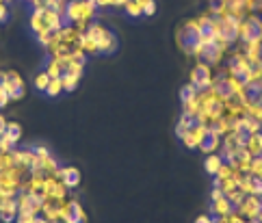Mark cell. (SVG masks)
I'll use <instances>...</instances> for the list:
<instances>
[{
    "mask_svg": "<svg viewBox=\"0 0 262 223\" xmlns=\"http://www.w3.org/2000/svg\"><path fill=\"white\" fill-rule=\"evenodd\" d=\"M97 13V7L93 5V0H70L65 5V11H63V20L65 24H72L76 26L78 30H87V26L93 22Z\"/></svg>",
    "mask_w": 262,
    "mask_h": 223,
    "instance_id": "cell-1",
    "label": "cell"
},
{
    "mask_svg": "<svg viewBox=\"0 0 262 223\" xmlns=\"http://www.w3.org/2000/svg\"><path fill=\"white\" fill-rule=\"evenodd\" d=\"M176 39H178L180 50H184V54H189V57H198V52H200V48H202L198 18L186 20V22L182 24V26L178 28Z\"/></svg>",
    "mask_w": 262,
    "mask_h": 223,
    "instance_id": "cell-2",
    "label": "cell"
},
{
    "mask_svg": "<svg viewBox=\"0 0 262 223\" xmlns=\"http://www.w3.org/2000/svg\"><path fill=\"white\" fill-rule=\"evenodd\" d=\"M85 33L97 44V52H100V54H111V52L117 48V39H115V35H113L106 26H102L100 22H91V24L87 26Z\"/></svg>",
    "mask_w": 262,
    "mask_h": 223,
    "instance_id": "cell-3",
    "label": "cell"
},
{
    "mask_svg": "<svg viewBox=\"0 0 262 223\" xmlns=\"http://www.w3.org/2000/svg\"><path fill=\"white\" fill-rule=\"evenodd\" d=\"M262 42V18L258 13H247L239 24V44Z\"/></svg>",
    "mask_w": 262,
    "mask_h": 223,
    "instance_id": "cell-4",
    "label": "cell"
},
{
    "mask_svg": "<svg viewBox=\"0 0 262 223\" xmlns=\"http://www.w3.org/2000/svg\"><path fill=\"white\" fill-rule=\"evenodd\" d=\"M230 52L227 48L221 44V42H210V44H202V48H200V52H198V63H204V65H208V67H219L221 63H223V59H225V54Z\"/></svg>",
    "mask_w": 262,
    "mask_h": 223,
    "instance_id": "cell-5",
    "label": "cell"
},
{
    "mask_svg": "<svg viewBox=\"0 0 262 223\" xmlns=\"http://www.w3.org/2000/svg\"><path fill=\"white\" fill-rule=\"evenodd\" d=\"M191 85L198 91H208L212 87V67L204 65V63H198L191 69Z\"/></svg>",
    "mask_w": 262,
    "mask_h": 223,
    "instance_id": "cell-6",
    "label": "cell"
},
{
    "mask_svg": "<svg viewBox=\"0 0 262 223\" xmlns=\"http://www.w3.org/2000/svg\"><path fill=\"white\" fill-rule=\"evenodd\" d=\"M61 221L63 223H87V214L76 200H65L61 206Z\"/></svg>",
    "mask_w": 262,
    "mask_h": 223,
    "instance_id": "cell-7",
    "label": "cell"
},
{
    "mask_svg": "<svg viewBox=\"0 0 262 223\" xmlns=\"http://www.w3.org/2000/svg\"><path fill=\"white\" fill-rule=\"evenodd\" d=\"M80 76H83V65L80 63H68L63 69L61 83H63V91H74L80 83Z\"/></svg>",
    "mask_w": 262,
    "mask_h": 223,
    "instance_id": "cell-8",
    "label": "cell"
},
{
    "mask_svg": "<svg viewBox=\"0 0 262 223\" xmlns=\"http://www.w3.org/2000/svg\"><path fill=\"white\" fill-rule=\"evenodd\" d=\"M260 210H262V200L256 195H245V200L241 202L239 208H236V212H239L243 219H258Z\"/></svg>",
    "mask_w": 262,
    "mask_h": 223,
    "instance_id": "cell-9",
    "label": "cell"
},
{
    "mask_svg": "<svg viewBox=\"0 0 262 223\" xmlns=\"http://www.w3.org/2000/svg\"><path fill=\"white\" fill-rule=\"evenodd\" d=\"M5 89H7V93H9L11 100H22V98H24V91H26V87H24V81L20 78L18 71H7Z\"/></svg>",
    "mask_w": 262,
    "mask_h": 223,
    "instance_id": "cell-10",
    "label": "cell"
},
{
    "mask_svg": "<svg viewBox=\"0 0 262 223\" xmlns=\"http://www.w3.org/2000/svg\"><path fill=\"white\" fill-rule=\"evenodd\" d=\"M18 200L15 197H0V221L3 223H11L15 221V217H18Z\"/></svg>",
    "mask_w": 262,
    "mask_h": 223,
    "instance_id": "cell-11",
    "label": "cell"
},
{
    "mask_svg": "<svg viewBox=\"0 0 262 223\" xmlns=\"http://www.w3.org/2000/svg\"><path fill=\"white\" fill-rule=\"evenodd\" d=\"M54 178H59L68 189H74V187L80 184V169H76L74 165L59 167V171L54 173Z\"/></svg>",
    "mask_w": 262,
    "mask_h": 223,
    "instance_id": "cell-12",
    "label": "cell"
},
{
    "mask_svg": "<svg viewBox=\"0 0 262 223\" xmlns=\"http://www.w3.org/2000/svg\"><path fill=\"white\" fill-rule=\"evenodd\" d=\"M221 139L217 132H212L208 126H206V130H204V134H202V141H200V147L198 150H202L204 154H215L217 150L221 147Z\"/></svg>",
    "mask_w": 262,
    "mask_h": 223,
    "instance_id": "cell-13",
    "label": "cell"
},
{
    "mask_svg": "<svg viewBox=\"0 0 262 223\" xmlns=\"http://www.w3.org/2000/svg\"><path fill=\"white\" fill-rule=\"evenodd\" d=\"M234 204L227 200V197H219V200H212V206H210V212L215 214V217H230V214L234 212Z\"/></svg>",
    "mask_w": 262,
    "mask_h": 223,
    "instance_id": "cell-14",
    "label": "cell"
},
{
    "mask_svg": "<svg viewBox=\"0 0 262 223\" xmlns=\"http://www.w3.org/2000/svg\"><path fill=\"white\" fill-rule=\"evenodd\" d=\"M30 30L35 35L39 33H46V22H44V7H37V9H32L30 13Z\"/></svg>",
    "mask_w": 262,
    "mask_h": 223,
    "instance_id": "cell-15",
    "label": "cell"
},
{
    "mask_svg": "<svg viewBox=\"0 0 262 223\" xmlns=\"http://www.w3.org/2000/svg\"><path fill=\"white\" fill-rule=\"evenodd\" d=\"M204 130H206V126H200V128H191L180 141L184 143V147H200V141H202Z\"/></svg>",
    "mask_w": 262,
    "mask_h": 223,
    "instance_id": "cell-16",
    "label": "cell"
},
{
    "mask_svg": "<svg viewBox=\"0 0 262 223\" xmlns=\"http://www.w3.org/2000/svg\"><path fill=\"white\" fill-rule=\"evenodd\" d=\"M3 137L9 139L13 145H18L20 139H22V126H20V124H15V122H9V124H7V130H5Z\"/></svg>",
    "mask_w": 262,
    "mask_h": 223,
    "instance_id": "cell-17",
    "label": "cell"
},
{
    "mask_svg": "<svg viewBox=\"0 0 262 223\" xmlns=\"http://www.w3.org/2000/svg\"><path fill=\"white\" fill-rule=\"evenodd\" d=\"M245 147L249 150L251 156H262V132H253Z\"/></svg>",
    "mask_w": 262,
    "mask_h": 223,
    "instance_id": "cell-18",
    "label": "cell"
},
{
    "mask_svg": "<svg viewBox=\"0 0 262 223\" xmlns=\"http://www.w3.org/2000/svg\"><path fill=\"white\" fill-rule=\"evenodd\" d=\"M204 165H206V171L210 173L212 178H215L219 173V169H221V165H223V161H221L219 154L215 152V154H208V158H206V163H204Z\"/></svg>",
    "mask_w": 262,
    "mask_h": 223,
    "instance_id": "cell-19",
    "label": "cell"
},
{
    "mask_svg": "<svg viewBox=\"0 0 262 223\" xmlns=\"http://www.w3.org/2000/svg\"><path fill=\"white\" fill-rule=\"evenodd\" d=\"M200 95V91L195 89V87L189 83V85H184L182 89H180V100H182V104H186V102H193L195 98Z\"/></svg>",
    "mask_w": 262,
    "mask_h": 223,
    "instance_id": "cell-20",
    "label": "cell"
},
{
    "mask_svg": "<svg viewBox=\"0 0 262 223\" xmlns=\"http://www.w3.org/2000/svg\"><path fill=\"white\" fill-rule=\"evenodd\" d=\"M13 150H11V152H0V171L15 167V152H13Z\"/></svg>",
    "mask_w": 262,
    "mask_h": 223,
    "instance_id": "cell-21",
    "label": "cell"
},
{
    "mask_svg": "<svg viewBox=\"0 0 262 223\" xmlns=\"http://www.w3.org/2000/svg\"><path fill=\"white\" fill-rule=\"evenodd\" d=\"M50 81H52V78L48 76L46 71H42V74H37V76H35V81H32V87H35L37 91L46 93V89H48V85H50Z\"/></svg>",
    "mask_w": 262,
    "mask_h": 223,
    "instance_id": "cell-22",
    "label": "cell"
},
{
    "mask_svg": "<svg viewBox=\"0 0 262 223\" xmlns=\"http://www.w3.org/2000/svg\"><path fill=\"white\" fill-rule=\"evenodd\" d=\"M124 9H126V13L130 15V18H141V15H143L141 5L135 3V0H128V3L124 5Z\"/></svg>",
    "mask_w": 262,
    "mask_h": 223,
    "instance_id": "cell-23",
    "label": "cell"
},
{
    "mask_svg": "<svg viewBox=\"0 0 262 223\" xmlns=\"http://www.w3.org/2000/svg\"><path fill=\"white\" fill-rule=\"evenodd\" d=\"M249 176H253V178H262V156H253L251 167H249Z\"/></svg>",
    "mask_w": 262,
    "mask_h": 223,
    "instance_id": "cell-24",
    "label": "cell"
},
{
    "mask_svg": "<svg viewBox=\"0 0 262 223\" xmlns=\"http://www.w3.org/2000/svg\"><path fill=\"white\" fill-rule=\"evenodd\" d=\"M63 91V83H61V78H52L50 85H48V89H46V95H59Z\"/></svg>",
    "mask_w": 262,
    "mask_h": 223,
    "instance_id": "cell-25",
    "label": "cell"
},
{
    "mask_svg": "<svg viewBox=\"0 0 262 223\" xmlns=\"http://www.w3.org/2000/svg\"><path fill=\"white\" fill-rule=\"evenodd\" d=\"M128 0H93L97 9H106V7H124Z\"/></svg>",
    "mask_w": 262,
    "mask_h": 223,
    "instance_id": "cell-26",
    "label": "cell"
},
{
    "mask_svg": "<svg viewBox=\"0 0 262 223\" xmlns=\"http://www.w3.org/2000/svg\"><path fill=\"white\" fill-rule=\"evenodd\" d=\"M135 3L141 5L143 15H154L156 13V3H154V0H135Z\"/></svg>",
    "mask_w": 262,
    "mask_h": 223,
    "instance_id": "cell-27",
    "label": "cell"
},
{
    "mask_svg": "<svg viewBox=\"0 0 262 223\" xmlns=\"http://www.w3.org/2000/svg\"><path fill=\"white\" fill-rule=\"evenodd\" d=\"M39 214H32V212H18L15 217V223H37Z\"/></svg>",
    "mask_w": 262,
    "mask_h": 223,
    "instance_id": "cell-28",
    "label": "cell"
},
{
    "mask_svg": "<svg viewBox=\"0 0 262 223\" xmlns=\"http://www.w3.org/2000/svg\"><path fill=\"white\" fill-rule=\"evenodd\" d=\"M11 102V98H9V93H7V89L5 87H0V108H5L7 104Z\"/></svg>",
    "mask_w": 262,
    "mask_h": 223,
    "instance_id": "cell-29",
    "label": "cell"
},
{
    "mask_svg": "<svg viewBox=\"0 0 262 223\" xmlns=\"http://www.w3.org/2000/svg\"><path fill=\"white\" fill-rule=\"evenodd\" d=\"M227 223H247V219H243V217H241V214H239V212H236V210H234V212L230 214V217H227Z\"/></svg>",
    "mask_w": 262,
    "mask_h": 223,
    "instance_id": "cell-30",
    "label": "cell"
},
{
    "mask_svg": "<svg viewBox=\"0 0 262 223\" xmlns=\"http://www.w3.org/2000/svg\"><path fill=\"white\" fill-rule=\"evenodd\" d=\"M7 124H9V122H7V119H5L3 115H0V137H3V134H5V130H7Z\"/></svg>",
    "mask_w": 262,
    "mask_h": 223,
    "instance_id": "cell-31",
    "label": "cell"
},
{
    "mask_svg": "<svg viewBox=\"0 0 262 223\" xmlns=\"http://www.w3.org/2000/svg\"><path fill=\"white\" fill-rule=\"evenodd\" d=\"M195 223H212V217H208V214H202V217H198V221Z\"/></svg>",
    "mask_w": 262,
    "mask_h": 223,
    "instance_id": "cell-32",
    "label": "cell"
},
{
    "mask_svg": "<svg viewBox=\"0 0 262 223\" xmlns=\"http://www.w3.org/2000/svg\"><path fill=\"white\" fill-rule=\"evenodd\" d=\"M212 223H227V217H215Z\"/></svg>",
    "mask_w": 262,
    "mask_h": 223,
    "instance_id": "cell-33",
    "label": "cell"
},
{
    "mask_svg": "<svg viewBox=\"0 0 262 223\" xmlns=\"http://www.w3.org/2000/svg\"><path fill=\"white\" fill-rule=\"evenodd\" d=\"M37 223H50V221H46V219L42 217V214H39V217H37Z\"/></svg>",
    "mask_w": 262,
    "mask_h": 223,
    "instance_id": "cell-34",
    "label": "cell"
},
{
    "mask_svg": "<svg viewBox=\"0 0 262 223\" xmlns=\"http://www.w3.org/2000/svg\"><path fill=\"white\" fill-rule=\"evenodd\" d=\"M28 3H30V5H32V7H35V5H37V3H39V0H28Z\"/></svg>",
    "mask_w": 262,
    "mask_h": 223,
    "instance_id": "cell-35",
    "label": "cell"
},
{
    "mask_svg": "<svg viewBox=\"0 0 262 223\" xmlns=\"http://www.w3.org/2000/svg\"><path fill=\"white\" fill-rule=\"evenodd\" d=\"M258 221H260V223H262V210H260V214H258Z\"/></svg>",
    "mask_w": 262,
    "mask_h": 223,
    "instance_id": "cell-36",
    "label": "cell"
}]
</instances>
